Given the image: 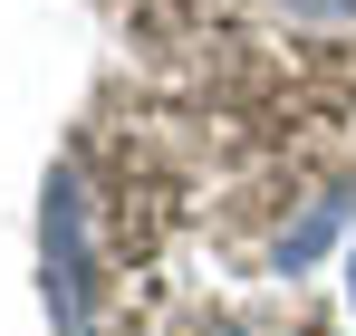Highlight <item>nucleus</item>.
<instances>
[{"label": "nucleus", "instance_id": "obj_1", "mask_svg": "<svg viewBox=\"0 0 356 336\" xmlns=\"http://www.w3.org/2000/svg\"><path fill=\"white\" fill-rule=\"evenodd\" d=\"M39 269H49V317L58 336H87V192L77 173H49V212H39Z\"/></svg>", "mask_w": 356, "mask_h": 336}, {"label": "nucleus", "instance_id": "obj_2", "mask_svg": "<svg viewBox=\"0 0 356 336\" xmlns=\"http://www.w3.org/2000/svg\"><path fill=\"white\" fill-rule=\"evenodd\" d=\"M337 230H347V192L308 202V221H298V230H280V269H308V260H318V250H327Z\"/></svg>", "mask_w": 356, "mask_h": 336}, {"label": "nucleus", "instance_id": "obj_3", "mask_svg": "<svg viewBox=\"0 0 356 336\" xmlns=\"http://www.w3.org/2000/svg\"><path fill=\"white\" fill-rule=\"evenodd\" d=\"M289 10H298V19H347L356 0H289Z\"/></svg>", "mask_w": 356, "mask_h": 336}, {"label": "nucleus", "instance_id": "obj_4", "mask_svg": "<svg viewBox=\"0 0 356 336\" xmlns=\"http://www.w3.org/2000/svg\"><path fill=\"white\" fill-rule=\"evenodd\" d=\"M347 298H356V250H347Z\"/></svg>", "mask_w": 356, "mask_h": 336}]
</instances>
